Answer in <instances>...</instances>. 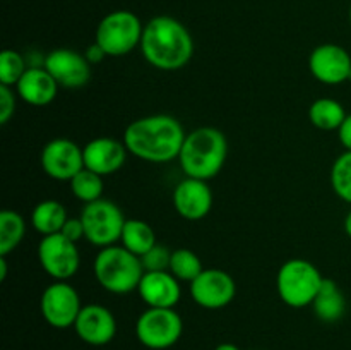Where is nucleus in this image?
Listing matches in <instances>:
<instances>
[{
    "instance_id": "f257e3e1",
    "label": "nucleus",
    "mask_w": 351,
    "mask_h": 350,
    "mask_svg": "<svg viewBox=\"0 0 351 350\" xmlns=\"http://www.w3.org/2000/svg\"><path fill=\"white\" fill-rule=\"evenodd\" d=\"M187 132L175 117L167 113L132 120L123 132V144L132 156L149 163L178 160Z\"/></svg>"
},
{
    "instance_id": "f03ea898",
    "label": "nucleus",
    "mask_w": 351,
    "mask_h": 350,
    "mask_svg": "<svg viewBox=\"0 0 351 350\" xmlns=\"http://www.w3.org/2000/svg\"><path fill=\"white\" fill-rule=\"evenodd\" d=\"M141 51L151 67L158 71H180L194 55L191 31L171 16H156L144 24Z\"/></svg>"
},
{
    "instance_id": "7ed1b4c3",
    "label": "nucleus",
    "mask_w": 351,
    "mask_h": 350,
    "mask_svg": "<svg viewBox=\"0 0 351 350\" xmlns=\"http://www.w3.org/2000/svg\"><path fill=\"white\" fill-rule=\"evenodd\" d=\"M228 156V141L216 127H197L185 136L178 163L185 177L211 180L223 170Z\"/></svg>"
},
{
    "instance_id": "20e7f679",
    "label": "nucleus",
    "mask_w": 351,
    "mask_h": 350,
    "mask_svg": "<svg viewBox=\"0 0 351 350\" xmlns=\"http://www.w3.org/2000/svg\"><path fill=\"white\" fill-rule=\"evenodd\" d=\"M93 273L103 290L115 295H125L137 290L144 268L139 256L127 250L120 244H115L99 249L93 263Z\"/></svg>"
},
{
    "instance_id": "39448f33",
    "label": "nucleus",
    "mask_w": 351,
    "mask_h": 350,
    "mask_svg": "<svg viewBox=\"0 0 351 350\" xmlns=\"http://www.w3.org/2000/svg\"><path fill=\"white\" fill-rule=\"evenodd\" d=\"M324 277L314 263L302 257H293L281 264L276 275L278 295L287 305L302 309L312 305L321 290Z\"/></svg>"
},
{
    "instance_id": "423d86ee",
    "label": "nucleus",
    "mask_w": 351,
    "mask_h": 350,
    "mask_svg": "<svg viewBox=\"0 0 351 350\" xmlns=\"http://www.w3.org/2000/svg\"><path fill=\"white\" fill-rule=\"evenodd\" d=\"M144 24L132 10H113L99 21L95 41L106 57H123L141 47Z\"/></svg>"
},
{
    "instance_id": "0eeeda50",
    "label": "nucleus",
    "mask_w": 351,
    "mask_h": 350,
    "mask_svg": "<svg viewBox=\"0 0 351 350\" xmlns=\"http://www.w3.org/2000/svg\"><path fill=\"white\" fill-rule=\"evenodd\" d=\"M79 216L84 225V239L91 246L103 249L120 242L127 218L117 202L103 198L88 202L82 206Z\"/></svg>"
},
{
    "instance_id": "6e6552de",
    "label": "nucleus",
    "mask_w": 351,
    "mask_h": 350,
    "mask_svg": "<svg viewBox=\"0 0 351 350\" xmlns=\"http://www.w3.org/2000/svg\"><path fill=\"white\" fill-rule=\"evenodd\" d=\"M184 333V321L175 309L147 307L136 321V336L149 350L173 347Z\"/></svg>"
},
{
    "instance_id": "1a4fd4ad",
    "label": "nucleus",
    "mask_w": 351,
    "mask_h": 350,
    "mask_svg": "<svg viewBox=\"0 0 351 350\" xmlns=\"http://www.w3.org/2000/svg\"><path fill=\"white\" fill-rule=\"evenodd\" d=\"M38 261L45 273L53 281H69L81 266L77 242H72L62 233L41 237L38 246Z\"/></svg>"
},
{
    "instance_id": "9d476101",
    "label": "nucleus",
    "mask_w": 351,
    "mask_h": 350,
    "mask_svg": "<svg viewBox=\"0 0 351 350\" xmlns=\"http://www.w3.org/2000/svg\"><path fill=\"white\" fill-rule=\"evenodd\" d=\"M81 309V297L69 281H53L41 294V316L55 329L74 328Z\"/></svg>"
},
{
    "instance_id": "9b49d317",
    "label": "nucleus",
    "mask_w": 351,
    "mask_h": 350,
    "mask_svg": "<svg viewBox=\"0 0 351 350\" xmlns=\"http://www.w3.org/2000/svg\"><path fill=\"white\" fill-rule=\"evenodd\" d=\"M40 165L53 180L71 182L84 168L82 148L67 137L48 141L41 150Z\"/></svg>"
},
{
    "instance_id": "f8f14e48",
    "label": "nucleus",
    "mask_w": 351,
    "mask_h": 350,
    "mask_svg": "<svg viewBox=\"0 0 351 350\" xmlns=\"http://www.w3.org/2000/svg\"><path fill=\"white\" fill-rule=\"evenodd\" d=\"M191 295L199 307L216 311L232 304L237 295V283L228 271L204 268L191 283Z\"/></svg>"
},
{
    "instance_id": "ddd939ff",
    "label": "nucleus",
    "mask_w": 351,
    "mask_h": 350,
    "mask_svg": "<svg viewBox=\"0 0 351 350\" xmlns=\"http://www.w3.org/2000/svg\"><path fill=\"white\" fill-rule=\"evenodd\" d=\"M308 71L315 81L326 86H338L351 81V55L336 43L315 47L308 55Z\"/></svg>"
},
{
    "instance_id": "4468645a",
    "label": "nucleus",
    "mask_w": 351,
    "mask_h": 350,
    "mask_svg": "<svg viewBox=\"0 0 351 350\" xmlns=\"http://www.w3.org/2000/svg\"><path fill=\"white\" fill-rule=\"evenodd\" d=\"M43 67L53 75L58 86L69 89L82 88L91 79V64L84 54L72 48H55L45 57Z\"/></svg>"
},
{
    "instance_id": "2eb2a0df",
    "label": "nucleus",
    "mask_w": 351,
    "mask_h": 350,
    "mask_svg": "<svg viewBox=\"0 0 351 350\" xmlns=\"http://www.w3.org/2000/svg\"><path fill=\"white\" fill-rule=\"evenodd\" d=\"M79 340L91 347L108 345L117 335V319L108 307L101 304L82 305L74 323Z\"/></svg>"
},
{
    "instance_id": "dca6fc26",
    "label": "nucleus",
    "mask_w": 351,
    "mask_h": 350,
    "mask_svg": "<svg viewBox=\"0 0 351 350\" xmlns=\"http://www.w3.org/2000/svg\"><path fill=\"white\" fill-rule=\"evenodd\" d=\"M173 208L189 222H199L209 215L213 208V191L208 180L185 177L178 182L171 194Z\"/></svg>"
},
{
    "instance_id": "f3484780",
    "label": "nucleus",
    "mask_w": 351,
    "mask_h": 350,
    "mask_svg": "<svg viewBox=\"0 0 351 350\" xmlns=\"http://www.w3.org/2000/svg\"><path fill=\"white\" fill-rule=\"evenodd\" d=\"M127 154L129 151L123 141L106 136L95 137L82 146L84 167L101 177L119 172L125 165Z\"/></svg>"
},
{
    "instance_id": "a211bd4d",
    "label": "nucleus",
    "mask_w": 351,
    "mask_h": 350,
    "mask_svg": "<svg viewBox=\"0 0 351 350\" xmlns=\"http://www.w3.org/2000/svg\"><path fill=\"white\" fill-rule=\"evenodd\" d=\"M137 292L147 307L175 309L182 299L180 280L170 271H144Z\"/></svg>"
},
{
    "instance_id": "6ab92c4d",
    "label": "nucleus",
    "mask_w": 351,
    "mask_h": 350,
    "mask_svg": "<svg viewBox=\"0 0 351 350\" xmlns=\"http://www.w3.org/2000/svg\"><path fill=\"white\" fill-rule=\"evenodd\" d=\"M16 93L31 106H47L57 98L58 82L45 67H27L16 84Z\"/></svg>"
},
{
    "instance_id": "aec40b11",
    "label": "nucleus",
    "mask_w": 351,
    "mask_h": 350,
    "mask_svg": "<svg viewBox=\"0 0 351 350\" xmlns=\"http://www.w3.org/2000/svg\"><path fill=\"white\" fill-rule=\"evenodd\" d=\"M314 314L324 323H336L345 316L346 299L339 285L331 278H324L321 290L312 302Z\"/></svg>"
},
{
    "instance_id": "412c9836",
    "label": "nucleus",
    "mask_w": 351,
    "mask_h": 350,
    "mask_svg": "<svg viewBox=\"0 0 351 350\" xmlns=\"http://www.w3.org/2000/svg\"><path fill=\"white\" fill-rule=\"evenodd\" d=\"M69 215L65 206L57 199H45L33 208L31 225L41 237L60 233Z\"/></svg>"
},
{
    "instance_id": "4be33fe9",
    "label": "nucleus",
    "mask_w": 351,
    "mask_h": 350,
    "mask_svg": "<svg viewBox=\"0 0 351 350\" xmlns=\"http://www.w3.org/2000/svg\"><path fill=\"white\" fill-rule=\"evenodd\" d=\"M156 233L153 226L144 220L129 218L125 220L122 235H120V246L125 247L136 256H144L149 249L156 246Z\"/></svg>"
},
{
    "instance_id": "5701e85b",
    "label": "nucleus",
    "mask_w": 351,
    "mask_h": 350,
    "mask_svg": "<svg viewBox=\"0 0 351 350\" xmlns=\"http://www.w3.org/2000/svg\"><path fill=\"white\" fill-rule=\"evenodd\" d=\"M346 115L345 106L335 98H319L308 106V120L321 130H338Z\"/></svg>"
},
{
    "instance_id": "b1692460",
    "label": "nucleus",
    "mask_w": 351,
    "mask_h": 350,
    "mask_svg": "<svg viewBox=\"0 0 351 350\" xmlns=\"http://www.w3.org/2000/svg\"><path fill=\"white\" fill-rule=\"evenodd\" d=\"M26 235V220L14 209L0 211V256H9Z\"/></svg>"
},
{
    "instance_id": "393cba45",
    "label": "nucleus",
    "mask_w": 351,
    "mask_h": 350,
    "mask_svg": "<svg viewBox=\"0 0 351 350\" xmlns=\"http://www.w3.org/2000/svg\"><path fill=\"white\" fill-rule=\"evenodd\" d=\"M168 271L180 281L192 283L204 271V266H202L201 257L194 250L177 249L171 250L170 268H168Z\"/></svg>"
},
{
    "instance_id": "a878e982",
    "label": "nucleus",
    "mask_w": 351,
    "mask_h": 350,
    "mask_svg": "<svg viewBox=\"0 0 351 350\" xmlns=\"http://www.w3.org/2000/svg\"><path fill=\"white\" fill-rule=\"evenodd\" d=\"M69 184H71V191L74 198L84 202V205L98 201V199L103 198V189H105L103 177L95 174V172L88 170L86 167Z\"/></svg>"
},
{
    "instance_id": "bb28decb",
    "label": "nucleus",
    "mask_w": 351,
    "mask_h": 350,
    "mask_svg": "<svg viewBox=\"0 0 351 350\" xmlns=\"http://www.w3.org/2000/svg\"><path fill=\"white\" fill-rule=\"evenodd\" d=\"M329 177L336 196L351 205V151H345L336 158Z\"/></svg>"
},
{
    "instance_id": "cd10ccee",
    "label": "nucleus",
    "mask_w": 351,
    "mask_h": 350,
    "mask_svg": "<svg viewBox=\"0 0 351 350\" xmlns=\"http://www.w3.org/2000/svg\"><path fill=\"white\" fill-rule=\"evenodd\" d=\"M26 71V60H24V57L19 51L5 48L0 54V84L16 88V84Z\"/></svg>"
},
{
    "instance_id": "c85d7f7f",
    "label": "nucleus",
    "mask_w": 351,
    "mask_h": 350,
    "mask_svg": "<svg viewBox=\"0 0 351 350\" xmlns=\"http://www.w3.org/2000/svg\"><path fill=\"white\" fill-rule=\"evenodd\" d=\"M171 250H168L161 244H156L153 249H149L144 256H141V263H143L144 271H168Z\"/></svg>"
},
{
    "instance_id": "c756f323",
    "label": "nucleus",
    "mask_w": 351,
    "mask_h": 350,
    "mask_svg": "<svg viewBox=\"0 0 351 350\" xmlns=\"http://www.w3.org/2000/svg\"><path fill=\"white\" fill-rule=\"evenodd\" d=\"M16 89L10 86L0 84V124L5 126L16 113Z\"/></svg>"
},
{
    "instance_id": "7c9ffc66",
    "label": "nucleus",
    "mask_w": 351,
    "mask_h": 350,
    "mask_svg": "<svg viewBox=\"0 0 351 350\" xmlns=\"http://www.w3.org/2000/svg\"><path fill=\"white\" fill-rule=\"evenodd\" d=\"M60 233L67 237L69 240H72V242H79L81 239H84V225H82L81 216H77V218H67Z\"/></svg>"
},
{
    "instance_id": "2f4dec72",
    "label": "nucleus",
    "mask_w": 351,
    "mask_h": 350,
    "mask_svg": "<svg viewBox=\"0 0 351 350\" xmlns=\"http://www.w3.org/2000/svg\"><path fill=\"white\" fill-rule=\"evenodd\" d=\"M338 137L339 143L345 148V151H351V113L346 115L345 122H343L341 127L338 129Z\"/></svg>"
},
{
    "instance_id": "473e14b6",
    "label": "nucleus",
    "mask_w": 351,
    "mask_h": 350,
    "mask_svg": "<svg viewBox=\"0 0 351 350\" xmlns=\"http://www.w3.org/2000/svg\"><path fill=\"white\" fill-rule=\"evenodd\" d=\"M84 57L88 58L89 64L95 65V64H99V62H101V60H105L106 54H105V50H103V48L99 47V45L95 41V43L89 45V47L86 48Z\"/></svg>"
},
{
    "instance_id": "72a5a7b5",
    "label": "nucleus",
    "mask_w": 351,
    "mask_h": 350,
    "mask_svg": "<svg viewBox=\"0 0 351 350\" xmlns=\"http://www.w3.org/2000/svg\"><path fill=\"white\" fill-rule=\"evenodd\" d=\"M7 271H9V268H7V256H0V281H5Z\"/></svg>"
},
{
    "instance_id": "f704fd0d",
    "label": "nucleus",
    "mask_w": 351,
    "mask_h": 350,
    "mask_svg": "<svg viewBox=\"0 0 351 350\" xmlns=\"http://www.w3.org/2000/svg\"><path fill=\"white\" fill-rule=\"evenodd\" d=\"M343 229H345L346 235H348L350 239H351V209H350L348 213H346V216H345V222H343Z\"/></svg>"
},
{
    "instance_id": "c9c22d12",
    "label": "nucleus",
    "mask_w": 351,
    "mask_h": 350,
    "mask_svg": "<svg viewBox=\"0 0 351 350\" xmlns=\"http://www.w3.org/2000/svg\"><path fill=\"white\" fill-rule=\"evenodd\" d=\"M215 350H240V347H237L235 343L225 342V343H219V345H216Z\"/></svg>"
},
{
    "instance_id": "e433bc0d",
    "label": "nucleus",
    "mask_w": 351,
    "mask_h": 350,
    "mask_svg": "<svg viewBox=\"0 0 351 350\" xmlns=\"http://www.w3.org/2000/svg\"><path fill=\"white\" fill-rule=\"evenodd\" d=\"M348 17H350V24H351V7H350V14H348Z\"/></svg>"
}]
</instances>
